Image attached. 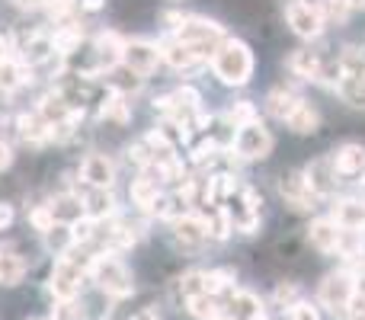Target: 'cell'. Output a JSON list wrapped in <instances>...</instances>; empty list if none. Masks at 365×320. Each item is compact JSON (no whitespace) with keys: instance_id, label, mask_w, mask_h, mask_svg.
<instances>
[{"instance_id":"cell-1","label":"cell","mask_w":365,"mask_h":320,"mask_svg":"<svg viewBox=\"0 0 365 320\" xmlns=\"http://www.w3.org/2000/svg\"><path fill=\"white\" fill-rule=\"evenodd\" d=\"M90 259H93V253H81V247H74L71 253L55 259L51 276H48V291L55 301H74V298H81L83 279H90Z\"/></svg>"},{"instance_id":"cell-2","label":"cell","mask_w":365,"mask_h":320,"mask_svg":"<svg viewBox=\"0 0 365 320\" xmlns=\"http://www.w3.org/2000/svg\"><path fill=\"white\" fill-rule=\"evenodd\" d=\"M253 68H257L253 51H250V45L240 42V38H225L212 55V74L218 77L221 83H227V87H244V83H250Z\"/></svg>"},{"instance_id":"cell-3","label":"cell","mask_w":365,"mask_h":320,"mask_svg":"<svg viewBox=\"0 0 365 320\" xmlns=\"http://www.w3.org/2000/svg\"><path fill=\"white\" fill-rule=\"evenodd\" d=\"M90 282H96V289L103 295L115 298V301H122V298H128L135 291L132 269L119 259V253H109V250L93 253V259H90Z\"/></svg>"},{"instance_id":"cell-4","label":"cell","mask_w":365,"mask_h":320,"mask_svg":"<svg viewBox=\"0 0 365 320\" xmlns=\"http://www.w3.org/2000/svg\"><path fill=\"white\" fill-rule=\"evenodd\" d=\"M173 38L182 42V45H189L195 55L208 58V55H215V48H218L227 36H225V29H221L215 19L186 16V13H182V19L177 23V29H173Z\"/></svg>"},{"instance_id":"cell-5","label":"cell","mask_w":365,"mask_h":320,"mask_svg":"<svg viewBox=\"0 0 365 320\" xmlns=\"http://www.w3.org/2000/svg\"><path fill=\"white\" fill-rule=\"evenodd\" d=\"M353 295H356V276H349L346 269H340V272L324 276L321 289H317V304L327 308L330 314H346Z\"/></svg>"},{"instance_id":"cell-6","label":"cell","mask_w":365,"mask_h":320,"mask_svg":"<svg viewBox=\"0 0 365 320\" xmlns=\"http://www.w3.org/2000/svg\"><path fill=\"white\" fill-rule=\"evenodd\" d=\"M269 151H272V135L259 119L250 122V125H244V128H237L231 154H237L240 160H263V158H269Z\"/></svg>"},{"instance_id":"cell-7","label":"cell","mask_w":365,"mask_h":320,"mask_svg":"<svg viewBox=\"0 0 365 320\" xmlns=\"http://www.w3.org/2000/svg\"><path fill=\"white\" fill-rule=\"evenodd\" d=\"M285 23L292 26V32L298 38H317L324 32V26H327L317 4H311V0H289L285 4Z\"/></svg>"},{"instance_id":"cell-8","label":"cell","mask_w":365,"mask_h":320,"mask_svg":"<svg viewBox=\"0 0 365 320\" xmlns=\"http://www.w3.org/2000/svg\"><path fill=\"white\" fill-rule=\"evenodd\" d=\"M279 195H282V202L292 212H311L317 205V199H321L311 189V182L304 180V173H298V170H289V173L279 176Z\"/></svg>"},{"instance_id":"cell-9","label":"cell","mask_w":365,"mask_h":320,"mask_svg":"<svg viewBox=\"0 0 365 320\" xmlns=\"http://www.w3.org/2000/svg\"><path fill=\"white\" fill-rule=\"evenodd\" d=\"M77 176H81V186H93V189H113L115 182V163L109 154L103 151H90L87 158L77 167Z\"/></svg>"},{"instance_id":"cell-10","label":"cell","mask_w":365,"mask_h":320,"mask_svg":"<svg viewBox=\"0 0 365 320\" xmlns=\"http://www.w3.org/2000/svg\"><path fill=\"white\" fill-rule=\"evenodd\" d=\"M122 64L141 77L154 74L160 64V45L148 42V38H132V42H125V48H122Z\"/></svg>"},{"instance_id":"cell-11","label":"cell","mask_w":365,"mask_h":320,"mask_svg":"<svg viewBox=\"0 0 365 320\" xmlns=\"http://www.w3.org/2000/svg\"><path fill=\"white\" fill-rule=\"evenodd\" d=\"M13 125H16V135H19L23 145H29V148L51 145V125L38 115V109H32V113H19Z\"/></svg>"},{"instance_id":"cell-12","label":"cell","mask_w":365,"mask_h":320,"mask_svg":"<svg viewBox=\"0 0 365 320\" xmlns=\"http://www.w3.org/2000/svg\"><path fill=\"white\" fill-rule=\"evenodd\" d=\"M173 240L182 247V250H199L202 244L208 240V224L202 215H180L173 221Z\"/></svg>"},{"instance_id":"cell-13","label":"cell","mask_w":365,"mask_h":320,"mask_svg":"<svg viewBox=\"0 0 365 320\" xmlns=\"http://www.w3.org/2000/svg\"><path fill=\"white\" fill-rule=\"evenodd\" d=\"M225 304V314L231 320H263L266 317V308H263V298L253 295V291H244V289H234L227 295Z\"/></svg>"},{"instance_id":"cell-14","label":"cell","mask_w":365,"mask_h":320,"mask_svg":"<svg viewBox=\"0 0 365 320\" xmlns=\"http://www.w3.org/2000/svg\"><path fill=\"white\" fill-rule=\"evenodd\" d=\"M83 199V215L93 221H109L119 215V208H115V195L113 189H93V186H83L77 189Z\"/></svg>"},{"instance_id":"cell-15","label":"cell","mask_w":365,"mask_h":320,"mask_svg":"<svg viewBox=\"0 0 365 320\" xmlns=\"http://www.w3.org/2000/svg\"><path fill=\"white\" fill-rule=\"evenodd\" d=\"M330 158H334V167L343 180L365 176V145H359V141H346V145H340Z\"/></svg>"},{"instance_id":"cell-16","label":"cell","mask_w":365,"mask_h":320,"mask_svg":"<svg viewBox=\"0 0 365 320\" xmlns=\"http://www.w3.org/2000/svg\"><path fill=\"white\" fill-rule=\"evenodd\" d=\"M160 61H167L173 71H180V74H195V71L202 68V55H195L189 45L177 42V38L160 42Z\"/></svg>"},{"instance_id":"cell-17","label":"cell","mask_w":365,"mask_h":320,"mask_svg":"<svg viewBox=\"0 0 365 320\" xmlns=\"http://www.w3.org/2000/svg\"><path fill=\"white\" fill-rule=\"evenodd\" d=\"M302 173H304V180L311 182V189H314L317 195H330V192L336 189V182H340V180H336L340 173H336V167H334V158H317V160H311L308 167L302 170Z\"/></svg>"},{"instance_id":"cell-18","label":"cell","mask_w":365,"mask_h":320,"mask_svg":"<svg viewBox=\"0 0 365 320\" xmlns=\"http://www.w3.org/2000/svg\"><path fill=\"white\" fill-rule=\"evenodd\" d=\"M340 237H343V227L334 218H317L308 227V240L317 253H336L340 250Z\"/></svg>"},{"instance_id":"cell-19","label":"cell","mask_w":365,"mask_h":320,"mask_svg":"<svg viewBox=\"0 0 365 320\" xmlns=\"http://www.w3.org/2000/svg\"><path fill=\"white\" fill-rule=\"evenodd\" d=\"M160 186H164V182H160L158 173L148 167V170H141V176H135V180H132V189H128V195H132V202L141 208V212H148V208L154 205V199L164 192Z\"/></svg>"},{"instance_id":"cell-20","label":"cell","mask_w":365,"mask_h":320,"mask_svg":"<svg viewBox=\"0 0 365 320\" xmlns=\"http://www.w3.org/2000/svg\"><path fill=\"white\" fill-rule=\"evenodd\" d=\"M48 208H51L58 224H74V221L83 218V199H81V192H74V189L58 192L55 199L48 202Z\"/></svg>"},{"instance_id":"cell-21","label":"cell","mask_w":365,"mask_h":320,"mask_svg":"<svg viewBox=\"0 0 365 320\" xmlns=\"http://www.w3.org/2000/svg\"><path fill=\"white\" fill-rule=\"evenodd\" d=\"M103 81H106L109 93H119V96H128V100H132V96L141 90L145 77L135 74V71H128L125 64H115L113 71H106V74H103Z\"/></svg>"},{"instance_id":"cell-22","label":"cell","mask_w":365,"mask_h":320,"mask_svg":"<svg viewBox=\"0 0 365 320\" xmlns=\"http://www.w3.org/2000/svg\"><path fill=\"white\" fill-rule=\"evenodd\" d=\"M32 83V68L26 61H19L16 55H10L6 61H0V90L4 93H16L19 87Z\"/></svg>"},{"instance_id":"cell-23","label":"cell","mask_w":365,"mask_h":320,"mask_svg":"<svg viewBox=\"0 0 365 320\" xmlns=\"http://www.w3.org/2000/svg\"><path fill=\"white\" fill-rule=\"evenodd\" d=\"M334 221L346 231H365V199H340L334 205Z\"/></svg>"},{"instance_id":"cell-24","label":"cell","mask_w":365,"mask_h":320,"mask_svg":"<svg viewBox=\"0 0 365 320\" xmlns=\"http://www.w3.org/2000/svg\"><path fill=\"white\" fill-rule=\"evenodd\" d=\"M100 122H109L115 128H125L132 122V103L128 96H119V93H109L106 100L100 103Z\"/></svg>"},{"instance_id":"cell-25","label":"cell","mask_w":365,"mask_h":320,"mask_svg":"<svg viewBox=\"0 0 365 320\" xmlns=\"http://www.w3.org/2000/svg\"><path fill=\"white\" fill-rule=\"evenodd\" d=\"M282 125H289V132H295V135H314L317 125H321V113H317L311 103L298 100V106L292 109L289 119H285Z\"/></svg>"},{"instance_id":"cell-26","label":"cell","mask_w":365,"mask_h":320,"mask_svg":"<svg viewBox=\"0 0 365 320\" xmlns=\"http://www.w3.org/2000/svg\"><path fill=\"white\" fill-rule=\"evenodd\" d=\"M321 64L324 58L308 48H298L289 55V71L295 77H302V81H321Z\"/></svg>"},{"instance_id":"cell-27","label":"cell","mask_w":365,"mask_h":320,"mask_svg":"<svg viewBox=\"0 0 365 320\" xmlns=\"http://www.w3.org/2000/svg\"><path fill=\"white\" fill-rule=\"evenodd\" d=\"M42 240H45V250L48 253H55V257H64V253H71L77 247V240H74V231H71V224H51L48 231L42 234Z\"/></svg>"},{"instance_id":"cell-28","label":"cell","mask_w":365,"mask_h":320,"mask_svg":"<svg viewBox=\"0 0 365 320\" xmlns=\"http://www.w3.org/2000/svg\"><path fill=\"white\" fill-rule=\"evenodd\" d=\"M298 100H302V96H295V93H292V90L276 87L269 96H266V113H269L276 122H285V119H289V113H292V109L298 106Z\"/></svg>"},{"instance_id":"cell-29","label":"cell","mask_w":365,"mask_h":320,"mask_svg":"<svg viewBox=\"0 0 365 320\" xmlns=\"http://www.w3.org/2000/svg\"><path fill=\"white\" fill-rule=\"evenodd\" d=\"M208 224V237L215 240H227L234 231V221H231V212H227V205H215L208 215H202Z\"/></svg>"},{"instance_id":"cell-30","label":"cell","mask_w":365,"mask_h":320,"mask_svg":"<svg viewBox=\"0 0 365 320\" xmlns=\"http://www.w3.org/2000/svg\"><path fill=\"white\" fill-rule=\"evenodd\" d=\"M189 314H192L195 320H218L221 314H225V304H221V298H215V295H195V298H189Z\"/></svg>"},{"instance_id":"cell-31","label":"cell","mask_w":365,"mask_h":320,"mask_svg":"<svg viewBox=\"0 0 365 320\" xmlns=\"http://www.w3.org/2000/svg\"><path fill=\"white\" fill-rule=\"evenodd\" d=\"M26 276V259L0 250V285H19Z\"/></svg>"},{"instance_id":"cell-32","label":"cell","mask_w":365,"mask_h":320,"mask_svg":"<svg viewBox=\"0 0 365 320\" xmlns=\"http://www.w3.org/2000/svg\"><path fill=\"white\" fill-rule=\"evenodd\" d=\"M225 119H227V125L231 128H244V125H250V122H257L259 113H257V106H253L250 100H240V103H234V106H227Z\"/></svg>"},{"instance_id":"cell-33","label":"cell","mask_w":365,"mask_h":320,"mask_svg":"<svg viewBox=\"0 0 365 320\" xmlns=\"http://www.w3.org/2000/svg\"><path fill=\"white\" fill-rule=\"evenodd\" d=\"M317 10H321L324 23H334V26H346L349 19V4L346 0H314Z\"/></svg>"},{"instance_id":"cell-34","label":"cell","mask_w":365,"mask_h":320,"mask_svg":"<svg viewBox=\"0 0 365 320\" xmlns=\"http://www.w3.org/2000/svg\"><path fill=\"white\" fill-rule=\"evenodd\" d=\"M177 291L182 295V301H189V298H195V295H205V272L192 269V272H186V276H180Z\"/></svg>"},{"instance_id":"cell-35","label":"cell","mask_w":365,"mask_h":320,"mask_svg":"<svg viewBox=\"0 0 365 320\" xmlns=\"http://www.w3.org/2000/svg\"><path fill=\"white\" fill-rule=\"evenodd\" d=\"M302 301V289H298L295 282H279L276 285V304H282V308H292V304Z\"/></svg>"},{"instance_id":"cell-36","label":"cell","mask_w":365,"mask_h":320,"mask_svg":"<svg viewBox=\"0 0 365 320\" xmlns=\"http://www.w3.org/2000/svg\"><path fill=\"white\" fill-rule=\"evenodd\" d=\"M29 224L36 227L38 234H45L51 224H55V215H51V208H48V205H36V208L29 212Z\"/></svg>"},{"instance_id":"cell-37","label":"cell","mask_w":365,"mask_h":320,"mask_svg":"<svg viewBox=\"0 0 365 320\" xmlns=\"http://www.w3.org/2000/svg\"><path fill=\"white\" fill-rule=\"evenodd\" d=\"M289 320H321V308L311 301H298L289 308Z\"/></svg>"},{"instance_id":"cell-38","label":"cell","mask_w":365,"mask_h":320,"mask_svg":"<svg viewBox=\"0 0 365 320\" xmlns=\"http://www.w3.org/2000/svg\"><path fill=\"white\" fill-rule=\"evenodd\" d=\"M13 218H16V215H13V205L10 202H0V231H6V227L13 224Z\"/></svg>"},{"instance_id":"cell-39","label":"cell","mask_w":365,"mask_h":320,"mask_svg":"<svg viewBox=\"0 0 365 320\" xmlns=\"http://www.w3.org/2000/svg\"><path fill=\"white\" fill-rule=\"evenodd\" d=\"M10 163H13V148L6 145L4 138H0V173H4V170L10 167Z\"/></svg>"},{"instance_id":"cell-40","label":"cell","mask_w":365,"mask_h":320,"mask_svg":"<svg viewBox=\"0 0 365 320\" xmlns=\"http://www.w3.org/2000/svg\"><path fill=\"white\" fill-rule=\"evenodd\" d=\"M13 6H23V10H45L51 0H10Z\"/></svg>"},{"instance_id":"cell-41","label":"cell","mask_w":365,"mask_h":320,"mask_svg":"<svg viewBox=\"0 0 365 320\" xmlns=\"http://www.w3.org/2000/svg\"><path fill=\"white\" fill-rule=\"evenodd\" d=\"M77 6H81V13H100L106 0H77Z\"/></svg>"},{"instance_id":"cell-42","label":"cell","mask_w":365,"mask_h":320,"mask_svg":"<svg viewBox=\"0 0 365 320\" xmlns=\"http://www.w3.org/2000/svg\"><path fill=\"white\" fill-rule=\"evenodd\" d=\"M10 55H13V42L4 36V32H0V61H6Z\"/></svg>"},{"instance_id":"cell-43","label":"cell","mask_w":365,"mask_h":320,"mask_svg":"<svg viewBox=\"0 0 365 320\" xmlns=\"http://www.w3.org/2000/svg\"><path fill=\"white\" fill-rule=\"evenodd\" d=\"M132 320H160V317H158V311H151V308H145V311H138V314H135Z\"/></svg>"},{"instance_id":"cell-44","label":"cell","mask_w":365,"mask_h":320,"mask_svg":"<svg viewBox=\"0 0 365 320\" xmlns=\"http://www.w3.org/2000/svg\"><path fill=\"white\" fill-rule=\"evenodd\" d=\"M356 295H362V298H365V276L356 279Z\"/></svg>"},{"instance_id":"cell-45","label":"cell","mask_w":365,"mask_h":320,"mask_svg":"<svg viewBox=\"0 0 365 320\" xmlns=\"http://www.w3.org/2000/svg\"><path fill=\"white\" fill-rule=\"evenodd\" d=\"M349 10H365V0H346Z\"/></svg>"},{"instance_id":"cell-46","label":"cell","mask_w":365,"mask_h":320,"mask_svg":"<svg viewBox=\"0 0 365 320\" xmlns=\"http://www.w3.org/2000/svg\"><path fill=\"white\" fill-rule=\"evenodd\" d=\"M29 320H51V317H29Z\"/></svg>"},{"instance_id":"cell-47","label":"cell","mask_w":365,"mask_h":320,"mask_svg":"<svg viewBox=\"0 0 365 320\" xmlns=\"http://www.w3.org/2000/svg\"><path fill=\"white\" fill-rule=\"evenodd\" d=\"M218 320H231V317H227V314H221V317H218Z\"/></svg>"}]
</instances>
